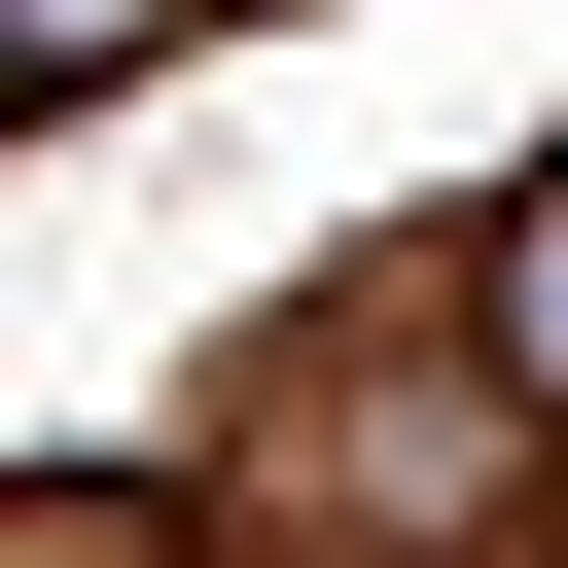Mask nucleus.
Listing matches in <instances>:
<instances>
[{"instance_id": "f257e3e1", "label": "nucleus", "mask_w": 568, "mask_h": 568, "mask_svg": "<svg viewBox=\"0 0 568 568\" xmlns=\"http://www.w3.org/2000/svg\"><path fill=\"white\" fill-rule=\"evenodd\" d=\"M142 36H178V0H0V71H36V106H71V71H142Z\"/></svg>"}, {"instance_id": "f03ea898", "label": "nucleus", "mask_w": 568, "mask_h": 568, "mask_svg": "<svg viewBox=\"0 0 568 568\" xmlns=\"http://www.w3.org/2000/svg\"><path fill=\"white\" fill-rule=\"evenodd\" d=\"M497 355H532V390H568V178H532V248H497Z\"/></svg>"}]
</instances>
